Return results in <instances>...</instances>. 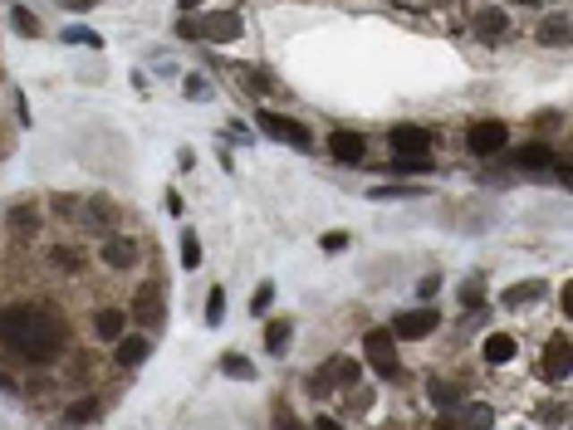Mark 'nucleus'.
<instances>
[{
    "label": "nucleus",
    "mask_w": 573,
    "mask_h": 430,
    "mask_svg": "<svg viewBox=\"0 0 573 430\" xmlns=\"http://www.w3.org/2000/svg\"><path fill=\"white\" fill-rule=\"evenodd\" d=\"M269 303H275V289H269V284H260V289H255V299H250V313L260 318V313H265Z\"/></svg>",
    "instance_id": "29"
},
{
    "label": "nucleus",
    "mask_w": 573,
    "mask_h": 430,
    "mask_svg": "<svg viewBox=\"0 0 573 430\" xmlns=\"http://www.w3.org/2000/svg\"><path fill=\"white\" fill-rule=\"evenodd\" d=\"M319 245H324V249H343V245H348V235H343V230H329V235L319 240Z\"/></svg>",
    "instance_id": "37"
},
{
    "label": "nucleus",
    "mask_w": 573,
    "mask_h": 430,
    "mask_svg": "<svg viewBox=\"0 0 573 430\" xmlns=\"http://www.w3.org/2000/svg\"><path fill=\"white\" fill-rule=\"evenodd\" d=\"M10 20H15V30H20V35H30V39H35V35H39V20H35V15H30V10H25V5H15V10H10Z\"/></svg>",
    "instance_id": "26"
},
{
    "label": "nucleus",
    "mask_w": 573,
    "mask_h": 430,
    "mask_svg": "<svg viewBox=\"0 0 573 430\" xmlns=\"http://www.w3.org/2000/svg\"><path fill=\"white\" fill-rule=\"evenodd\" d=\"M505 142H509V128L500 118H485V122H475L471 132H466V147H471L475 156H495V152H505Z\"/></svg>",
    "instance_id": "4"
},
{
    "label": "nucleus",
    "mask_w": 573,
    "mask_h": 430,
    "mask_svg": "<svg viewBox=\"0 0 573 430\" xmlns=\"http://www.w3.org/2000/svg\"><path fill=\"white\" fill-rule=\"evenodd\" d=\"M89 220L93 230H103V235H113V225H118V211H113V201H89Z\"/></svg>",
    "instance_id": "18"
},
{
    "label": "nucleus",
    "mask_w": 573,
    "mask_h": 430,
    "mask_svg": "<svg viewBox=\"0 0 573 430\" xmlns=\"http://www.w3.org/2000/svg\"><path fill=\"white\" fill-rule=\"evenodd\" d=\"M436 308H407V313H398L392 318V338H407V342H422V338H432L436 333Z\"/></svg>",
    "instance_id": "6"
},
{
    "label": "nucleus",
    "mask_w": 573,
    "mask_h": 430,
    "mask_svg": "<svg viewBox=\"0 0 573 430\" xmlns=\"http://www.w3.org/2000/svg\"><path fill=\"white\" fill-rule=\"evenodd\" d=\"M392 342H398V338H392V328H388V333L372 328L368 338H363V352H368L372 372L388 376V382H398V376H402V362H398V352H392Z\"/></svg>",
    "instance_id": "2"
},
{
    "label": "nucleus",
    "mask_w": 573,
    "mask_h": 430,
    "mask_svg": "<svg viewBox=\"0 0 573 430\" xmlns=\"http://www.w3.org/2000/svg\"><path fill=\"white\" fill-rule=\"evenodd\" d=\"M176 35H182V39H196V15H186V10H182V20H176Z\"/></svg>",
    "instance_id": "35"
},
{
    "label": "nucleus",
    "mask_w": 573,
    "mask_h": 430,
    "mask_svg": "<svg viewBox=\"0 0 573 430\" xmlns=\"http://www.w3.org/2000/svg\"><path fill=\"white\" fill-rule=\"evenodd\" d=\"M329 152L338 156V162H363V152H368V142L358 138V132H348V128H338L329 138Z\"/></svg>",
    "instance_id": "14"
},
{
    "label": "nucleus",
    "mask_w": 573,
    "mask_h": 430,
    "mask_svg": "<svg viewBox=\"0 0 573 430\" xmlns=\"http://www.w3.org/2000/svg\"><path fill=\"white\" fill-rule=\"evenodd\" d=\"M196 5H201V0H182V10H196Z\"/></svg>",
    "instance_id": "38"
},
{
    "label": "nucleus",
    "mask_w": 573,
    "mask_h": 430,
    "mask_svg": "<svg viewBox=\"0 0 573 430\" xmlns=\"http://www.w3.org/2000/svg\"><path fill=\"white\" fill-rule=\"evenodd\" d=\"M255 122H260V132H269V138H279V142H289V147H309V128H304V122H295V118H285V113L260 108Z\"/></svg>",
    "instance_id": "5"
},
{
    "label": "nucleus",
    "mask_w": 573,
    "mask_h": 430,
    "mask_svg": "<svg viewBox=\"0 0 573 430\" xmlns=\"http://www.w3.org/2000/svg\"><path fill=\"white\" fill-rule=\"evenodd\" d=\"M509 5H535V0H509Z\"/></svg>",
    "instance_id": "39"
},
{
    "label": "nucleus",
    "mask_w": 573,
    "mask_h": 430,
    "mask_svg": "<svg viewBox=\"0 0 573 430\" xmlns=\"http://www.w3.org/2000/svg\"><path fill=\"white\" fill-rule=\"evenodd\" d=\"M475 30H481L485 39H500L509 30V15L505 10H481V15H475Z\"/></svg>",
    "instance_id": "19"
},
{
    "label": "nucleus",
    "mask_w": 573,
    "mask_h": 430,
    "mask_svg": "<svg viewBox=\"0 0 573 430\" xmlns=\"http://www.w3.org/2000/svg\"><path fill=\"white\" fill-rule=\"evenodd\" d=\"M49 206H55V211L64 215V220H69V215L79 211V201H74V196H49Z\"/></svg>",
    "instance_id": "32"
},
{
    "label": "nucleus",
    "mask_w": 573,
    "mask_h": 430,
    "mask_svg": "<svg viewBox=\"0 0 573 430\" xmlns=\"http://www.w3.org/2000/svg\"><path fill=\"white\" fill-rule=\"evenodd\" d=\"M0 342H5L15 358L49 367L64 352V318L49 308H35V303H10L0 313Z\"/></svg>",
    "instance_id": "1"
},
{
    "label": "nucleus",
    "mask_w": 573,
    "mask_h": 430,
    "mask_svg": "<svg viewBox=\"0 0 573 430\" xmlns=\"http://www.w3.org/2000/svg\"><path fill=\"white\" fill-rule=\"evenodd\" d=\"M226 372H231V376H250V362H245V358H235V352H231V358H226Z\"/></svg>",
    "instance_id": "36"
},
{
    "label": "nucleus",
    "mask_w": 573,
    "mask_h": 430,
    "mask_svg": "<svg viewBox=\"0 0 573 430\" xmlns=\"http://www.w3.org/2000/svg\"><path fill=\"white\" fill-rule=\"evenodd\" d=\"M176 249H182V269H196V265H201V240H196L192 230H182V245H176Z\"/></svg>",
    "instance_id": "23"
},
{
    "label": "nucleus",
    "mask_w": 573,
    "mask_h": 430,
    "mask_svg": "<svg viewBox=\"0 0 573 430\" xmlns=\"http://www.w3.org/2000/svg\"><path fill=\"white\" fill-rule=\"evenodd\" d=\"M539 45H569V15H554L549 25H539Z\"/></svg>",
    "instance_id": "21"
},
{
    "label": "nucleus",
    "mask_w": 573,
    "mask_h": 430,
    "mask_svg": "<svg viewBox=\"0 0 573 430\" xmlns=\"http://www.w3.org/2000/svg\"><path fill=\"white\" fill-rule=\"evenodd\" d=\"M481 352H485V362H491V367H500V362H509V358H515V352H519V342L509 338V333H491Z\"/></svg>",
    "instance_id": "15"
},
{
    "label": "nucleus",
    "mask_w": 573,
    "mask_h": 430,
    "mask_svg": "<svg viewBox=\"0 0 573 430\" xmlns=\"http://www.w3.org/2000/svg\"><path fill=\"white\" fill-rule=\"evenodd\" d=\"M539 372H544L549 382H564V376L573 372V342H569V333H554V338H549V348H544V362H539Z\"/></svg>",
    "instance_id": "7"
},
{
    "label": "nucleus",
    "mask_w": 573,
    "mask_h": 430,
    "mask_svg": "<svg viewBox=\"0 0 573 430\" xmlns=\"http://www.w3.org/2000/svg\"><path fill=\"white\" fill-rule=\"evenodd\" d=\"M221 313H226V289H211V299H206V323H221Z\"/></svg>",
    "instance_id": "27"
},
{
    "label": "nucleus",
    "mask_w": 573,
    "mask_h": 430,
    "mask_svg": "<svg viewBox=\"0 0 573 430\" xmlns=\"http://www.w3.org/2000/svg\"><path fill=\"white\" fill-rule=\"evenodd\" d=\"M98 259L108 269H133V265H138V245H133V240H123V235H103Z\"/></svg>",
    "instance_id": "10"
},
{
    "label": "nucleus",
    "mask_w": 573,
    "mask_h": 430,
    "mask_svg": "<svg viewBox=\"0 0 573 430\" xmlns=\"http://www.w3.org/2000/svg\"><path fill=\"white\" fill-rule=\"evenodd\" d=\"M148 352H152L148 333H133V338H128V333H123V338L113 342V362H118L123 372H133V367H142V362H148Z\"/></svg>",
    "instance_id": "8"
},
{
    "label": "nucleus",
    "mask_w": 573,
    "mask_h": 430,
    "mask_svg": "<svg viewBox=\"0 0 573 430\" xmlns=\"http://www.w3.org/2000/svg\"><path fill=\"white\" fill-rule=\"evenodd\" d=\"M539 293H544V284H535V279H529V284H515V289H505V293H500V299H505V303H535Z\"/></svg>",
    "instance_id": "24"
},
{
    "label": "nucleus",
    "mask_w": 573,
    "mask_h": 430,
    "mask_svg": "<svg viewBox=\"0 0 573 430\" xmlns=\"http://www.w3.org/2000/svg\"><path fill=\"white\" fill-rule=\"evenodd\" d=\"M426 401H432L436 411H461L466 392H461V382H451V376H426Z\"/></svg>",
    "instance_id": "9"
},
{
    "label": "nucleus",
    "mask_w": 573,
    "mask_h": 430,
    "mask_svg": "<svg viewBox=\"0 0 573 430\" xmlns=\"http://www.w3.org/2000/svg\"><path fill=\"white\" fill-rule=\"evenodd\" d=\"M10 230H15V235H35V230H39V206L35 201L10 206Z\"/></svg>",
    "instance_id": "16"
},
{
    "label": "nucleus",
    "mask_w": 573,
    "mask_h": 430,
    "mask_svg": "<svg viewBox=\"0 0 573 430\" xmlns=\"http://www.w3.org/2000/svg\"><path fill=\"white\" fill-rule=\"evenodd\" d=\"M289 333H295L289 323H269V328H265V348L269 352H285L289 348Z\"/></svg>",
    "instance_id": "25"
},
{
    "label": "nucleus",
    "mask_w": 573,
    "mask_h": 430,
    "mask_svg": "<svg viewBox=\"0 0 573 430\" xmlns=\"http://www.w3.org/2000/svg\"><path fill=\"white\" fill-rule=\"evenodd\" d=\"M64 39H74V45H89V49H98V35H93V30H64Z\"/></svg>",
    "instance_id": "33"
},
{
    "label": "nucleus",
    "mask_w": 573,
    "mask_h": 430,
    "mask_svg": "<svg viewBox=\"0 0 573 430\" xmlns=\"http://www.w3.org/2000/svg\"><path fill=\"white\" fill-rule=\"evenodd\" d=\"M515 162L535 172V166H554V152H549L544 142H535V147H519V152H515Z\"/></svg>",
    "instance_id": "20"
},
{
    "label": "nucleus",
    "mask_w": 573,
    "mask_h": 430,
    "mask_svg": "<svg viewBox=\"0 0 573 430\" xmlns=\"http://www.w3.org/2000/svg\"><path fill=\"white\" fill-rule=\"evenodd\" d=\"M241 15L235 10H216V15H201L196 20V39H211V45H231V39H241Z\"/></svg>",
    "instance_id": "3"
},
{
    "label": "nucleus",
    "mask_w": 573,
    "mask_h": 430,
    "mask_svg": "<svg viewBox=\"0 0 573 430\" xmlns=\"http://www.w3.org/2000/svg\"><path fill=\"white\" fill-rule=\"evenodd\" d=\"M49 259H55V269H69V274H79V269H83L79 245H55V249H49Z\"/></svg>",
    "instance_id": "22"
},
{
    "label": "nucleus",
    "mask_w": 573,
    "mask_h": 430,
    "mask_svg": "<svg viewBox=\"0 0 573 430\" xmlns=\"http://www.w3.org/2000/svg\"><path fill=\"white\" fill-rule=\"evenodd\" d=\"M372 201H402V196H412V191H402V186H372Z\"/></svg>",
    "instance_id": "30"
},
{
    "label": "nucleus",
    "mask_w": 573,
    "mask_h": 430,
    "mask_svg": "<svg viewBox=\"0 0 573 430\" xmlns=\"http://www.w3.org/2000/svg\"><path fill=\"white\" fill-rule=\"evenodd\" d=\"M495 416H491V406H471V416H466V426H491Z\"/></svg>",
    "instance_id": "34"
},
{
    "label": "nucleus",
    "mask_w": 573,
    "mask_h": 430,
    "mask_svg": "<svg viewBox=\"0 0 573 430\" xmlns=\"http://www.w3.org/2000/svg\"><path fill=\"white\" fill-rule=\"evenodd\" d=\"M93 333H98L103 342H118L123 333H128V313L123 308H98L93 313Z\"/></svg>",
    "instance_id": "13"
},
{
    "label": "nucleus",
    "mask_w": 573,
    "mask_h": 430,
    "mask_svg": "<svg viewBox=\"0 0 573 430\" xmlns=\"http://www.w3.org/2000/svg\"><path fill=\"white\" fill-rule=\"evenodd\" d=\"M388 142H392V152H398V156H422L432 138H426L422 128H412V122H402V128H392V138H388Z\"/></svg>",
    "instance_id": "12"
},
{
    "label": "nucleus",
    "mask_w": 573,
    "mask_h": 430,
    "mask_svg": "<svg viewBox=\"0 0 573 430\" xmlns=\"http://www.w3.org/2000/svg\"><path fill=\"white\" fill-rule=\"evenodd\" d=\"M461 299H466V308H481V303H485V289H481V279H471Z\"/></svg>",
    "instance_id": "31"
},
{
    "label": "nucleus",
    "mask_w": 573,
    "mask_h": 430,
    "mask_svg": "<svg viewBox=\"0 0 573 430\" xmlns=\"http://www.w3.org/2000/svg\"><path fill=\"white\" fill-rule=\"evenodd\" d=\"M98 411H103V406L93 401V396H83V401H69L64 426H93V421H98Z\"/></svg>",
    "instance_id": "17"
},
{
    "label": "nucleus",
    "mask_w": 573,
    "mask_h": 430,
    "mask_svg": "<svg viewBox=\"0 0 573 430\" xmlns=\"http://www.w3.org/2000/svg\"><path fill=\"white\" fill-rule=\"evenodd\" d=\"M133 313H138L142 328H162V318H167L162 293H158V289H138V299H133Z\"/></svg>",
    "instance_id": "11"
},
{
    "label": "nucleus",
    "mask_w": 573,
    "mask_h": 430,
    "mask_svg": "<svg viewBox=\"0 0 573 430\" xmlns=\"http://www.w3.org/2000/svg\"><path fill=\"white\" fill-rule=\"evenodd\" d=\"M392 172H402V176L426 172V152H422V156H398V162H392Z\"/></svg>",
    "instance_id": "28"
}]
</instances>
